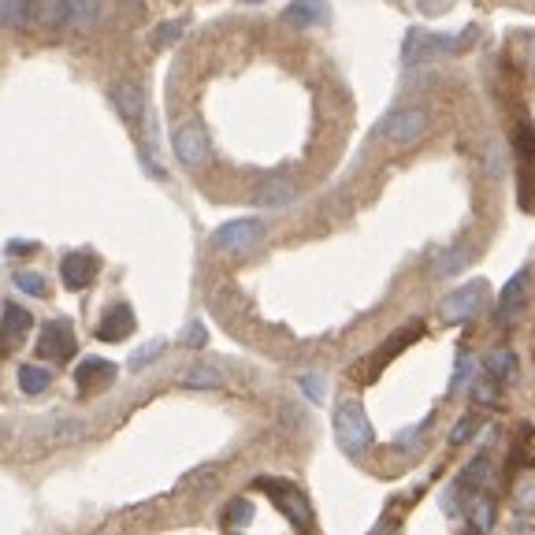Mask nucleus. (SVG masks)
<instances>
[{
  "label": "nucleus",
  "instance_id": "21",
  "mask_svg": "<svg viewBox=\"0 0 535 535\" xmlns=\"http://www.w3.org/2000/svg\"><path fill=\"white\" fill-rule=\"evenodd\" d=\"M469 264H472V249L469 246H454V249H446L443 257L435 261V275H439V279H446V275L465 272Z\"/></svg>",
  "mask_w": 535,
  "mask_h": 535
},
{
  "label": "nucleus",
  "instance_id": "26",
  "mask_svg": "<svg viewBox=\"0 0 535 535\" xmlns=\"http://www.w3.org/2000/svg\"><path fill=\"white\" fill-rule=\"evenodd\" d=\"M101 15V0H71V23L79 30H90Z\"/></svg>",
  "mask_w": 535,
  "mask_h": 535
},
{
  "label": "nucleus",
  "instance_id": "35",
  "mask_svg": "<svg viewBox=\"0 0 535 535\" xmlns=\"http://www.w3.org/2000/svg\"><path fill=\"white\" fill-rule=\"evenodd\" d=\"M175 34H179V27H175V23H168V27H160V38H157V45H168V41L175 38Z\"/></svg>",
  "mask_w": 535,
  "mask_h": 535
},
{
  "label": "nucleus",
  "instance_id": "37",
  "mask_svg": "<svg viewBox=\"0 0 535 535\" xmlns=\"http://www.w3.org/2000/svg\"><path fill=\"white\" fill-rule=\"evenodd\" d=\"M528 53H532V64H535V38L528 41Z\"/></svg>",
  "mask_w": 535,
  "mask_h": 535
},
{
  "label": "nucleus",
  "instance_id": "25",
  "mask_svg": "<svg viewBox=\"0 0 535 535\" xmlns=\"http://www.w3.org/2000/svg\"><path fill=\"white\" fill-rule=\"evenodd\" d=\"M0 23L8 30H27L30 27L27 0H0Z\"/></svg>",
  "mask_w": 535,
  "mask_h": 535
},
{
  "label": "nucleus",
  "instance_id": "5",
  "mask_svg": "<svg viewBox=\"0 0 535 535\" xmlns=\"http://www.w3.org/2000/svg\"><path fill=\"white\" fill-rule=\"evenodd\" d=\"M428 127H431L428 108L409 105V108H398V112L383 123V138H387L391 145H413L428 134Z\"/></svg>",
  "mask_w": 535,
  "mask_h": 535
},
{
  "label": "nucleus",
  "instance_id": "34",
  "mask_svg": "<svg viewBox=\"0 0 535 535\" xmlns=\"http://www.w3.org/2000/svg\"><path fill=\"white\" fill-rule=\"evenodd\" d=\"M34 249H38V242H12L8 253H12V257H27V253H34Z\"/></svg>",
  "mask_w": 535,
  "mask_h": 535
},
{
  "label": "nucleus",
  "instance_id": "13",
  "mask_svg": "<svg viewBox=\"0 0 535 535\" xmlns=\"http://www.w3.org/2000/svg\"><path fill=\"white\" fill-rule=\"evenodd\" d=\"M528 287H532V272H528V268H521V272L502 287V298H498V316H502V320H513V316L521 313L524 298H528Z\"/></svg>",
  "mask_w": 535,
  "mask_h": 535
},
{
  "label": "nucleus",
  "instance_id": "32",
  "mask_svg": "<svg viewBox=\"0 0 535 535\" xmlns=\"http://www.w3.org/2000/svg\"><path fill=\"white\" fill-rule=\"evenodd\" d=\"M480 428V417H476V413H469V417L461 420V424H457L454 428V435H450V439H454V443H465V439H469L472 431Z\"/></svg>",
  "mask_w": 535,
  "mask_h": 535
},
{
  "label": "nucleus",
  "instance_id": "20",
  "mask_svg": "<svg viewBox=\"0 0 535 535\" xmlns=\"http://www.w3.org/2000/svg\"><path fill=\"white\" fill-rule=\"evenodd\" d=\"M469 521L476 532H487V528H495V502L491 495H483V491H472L469 498Z\"/></svg>",
  "mask_w": 535,
  "mask_h": 535
},
{
  "label": "nucleus",
  "instance_id": "19",
  "mask_svg": "<svg viewBox=\"0 0 535 535\" xmlns=\"http://www.w3.org/2000/svg\"><path fill=\"white\" fill-rule=\"evenodd\" d=\"M290 201H294V186H290L287 179H268V183L257 190V205H261V209H283Z\"/></svg>",
  "mask_w": 535,
  "mask_h": 535
},
{
  "label": "nucleus",
  "instance_id": "30",
  "mask_svg": "<svg viewBox=\"0 0 535 535\" xmlns=\"http://www.w3.org/2000/svg\"><path fill=\"white\" fill-rule=\"evenodd\" d=\"M160 353H164V342H160V339H157V342H145L142 350L134 353V361H131V368H134V372H138V368H145V365H153V361H157Z\"/></svg>",
  "mask_w": 535,
  "mask_h": 535
},
{
  "label": "nucleus",
  "instance_id": "24",
  "mask_svg": "<svg viewBox=\"0 0 535 535\" xmlns=\"http://www.w3.org/2000/svg\"><path fill=\"white\" fill-rule=\"evenodd\" d=\"M487 372H491L498 383H513V379H517V357L509 350H495L487 357Z\"/></svg>",
  "mask_w": 535,
  "mask_h": 535
},
{
  "label": "nucleus",
  "instance_id": "15",
  "mask_svg": "<svg viewBox=\"0 0 535 535\" xmlns=\"http://www.w3.org/2000/svg\"><path fill=\"white\" fill-rule=\"evenodd\" d=\"M75 383L79 387H112L116 383V365L112 361H101V357H86L79 368H75Z\"/></svg>",
  "mask_w": 535,
  "mask_h": 535
},
{
  "label": "nucleus",
  "instance_id": "27",
  "mask_svg": "<svg viewBox=\"0 0 535 535\" xmlns=\"http://www.w3.org/2000/svg\"><path fill=\"white\" fill-rule=\"evenodd\" d=\"M15 287L23 290V294H34V298H45V294H49V283H45L41 272H15Z\"/></svg>",
  "mask_w": 535,
  "mask_h": 535
},
{
  "label": "nucleus",
  "instance_id": "6",
  "mask_svg": "<svg viewBox=\"0 0 535 535\" xmlns=\"http://www.w3.org/2000/svg\"><path fill=\"white\" fill-rule=\"evenodd\" d=\"M171 149H175L179 164H186V168H205L212 157L209 134L201 131L197 123H179L175 134H171Z\"/></svg>",
  "mask_w": 535,
  "mask_h": 535
},
{
  "label": "nucleus",
  "instance_id": "7",
  "mask_svg": "<svg viewBox=\"0 0 535 535\" xmlns=\"http://www.w3.org/2000/svg\"><path fill=\"white\" fill-rule=\"evenodd\" d=\"M34 353H38L41 361H67V357H75V331H71V324L67 320L41 324Z\"/></svg>",
  "mask_w": 535,
  "mask_h": 535
},
{
  "label": "nucleus",
  "instance_id": "3",
  "mask_svg": "<svg viewBox=\"0 0 535 535\" xmlns=\"http://www.w3.org/2000/svg\"><path fill=\"white\" fill-rule=\"evenodd\" d=\"M257 491H264V495L272 498L275 506H279V513L287 517L294 528H313V506H309V498H305V491H298L294 483L287 480H257Z\"/></svg>",
  "mask_w": 535,
  "mask_h": 535
},
{
  "label": "nucleus",
  "instance_id": "8",
  "mask_svg": "<svg viewBox=\"0 0 535 535\" xmlns=\"http://www.w3.org/2000/svg\"><path fill=\"white\" fill-rule=\"evenodd\" d=\"M483 305H487V287L483 283H465L443 301V320L446 324H469V320L483 313Z\"/></svg>",
  "mask_w": 535,
  "mask_h": 535
},
{
  "label": "nucleus",
  "instance_id": "17",
  "mask_svg": "<svg viewBox=\"0 0 535 535\" xmlns=\"http://www.w3.org/2000/svg\"><path fill=\"white\" fill-rule=\"evenodd\" d=\"M327 0H294L287 8V23L298 27H313V23H327Z\"/></svg>",
  "mask_w": 535,
  "mask_h": 535
},
{
  "label": "nucleus",
  "instance_id": "29",
  "mask_svg": "<svg viewBox=\"0 0 535 535\" xmlns=\"http://www.w3.org/2000/svg\"><path fill=\"white\" fill-rule=\"evenodd\" d=\"M472 387H476V391H472V398H476V402H495L498 398V379L491 376V372H483V376H476L472 379Z\"/></svg>",
  "mask_w": 535,
  "mask_h": 535
},
{
  "label": "nucleus",
  "instance_id": "33",
  "mask_svg": "<svg viewBox=\"0 0 535 535\" xmlns=\"http://www.w3.org/2000/svg\"><path fill=\"white\" fill-rule=\"evenodd\" d=\"M183 346H205V327L201 324H190L183 331Z\"/></svg>",
  "mask_w": 535,
  "mask_h": 535
},
{
  "label": "nucleus",
  "instance_id": "23",
  "mask_svg": "<svg viewBox=\"0 0 535 535\" xmlns=\"http://www.w3.org/2000/svg\"><path fill=\"white\" fill-rule=\"evenodd\" d=\"M513 509H521V513H535V465L532 469H524L513 483Z\"/></svg>",
  "mask_w": 535,
  "mask_h": 535
},
{
  "label": "nucleus",
  "instance_id": "38",
  "mask_svg": "<svg viewBox=\"0 0 535 535\" xmlns=\"http://www.w3.org/2000/svg\"><path fill=\"white\" fill-rule=\"evenodd\" d=\"M242 4H264V0H242Z\"/></svg>",
  "mask_w": 535,
  "mask_h": 535
},
{
  "label": "nucleus",
  "instance_id": "1",
  "mask_svg": "<svg viewBox=\"0 0 535 535\" xmlns=\"http://www.w3.org/2000/svg\"><path fill=\"white\" fill-rule=\"evenodd\" d=\"M335 439L346 454H365L368 446L376 443L372 420H368L365 405L357 398H346V402L335 405Z\"/></svg>",
  "mask_w": 535,
  "mask_h": 535
},
{
  "label": "nucleus",
  "instance_id": "11",
  "mask_svg": "<svg viewBox=\"0 0 535 535\" xmlns=\"http://www.w3.org/2000/svg\"><path fill=\"white\" fill-rule=\"evenodd\" d=\"M30 27L41 30H60L71 23V0H27Z\"/></svg>",
  "mask_w": 535,
  "mask_h": 535
},
{
  "label": "nucleus",
  "instance_id": "28",
  "mask_svg": "<svg viewBox=\"0 0 535 535\" xmlns=\"http://www.w3.org/2000/svg\"><path fill=\"white\" fill-rule=\"evenodd\" d=\"M253 521V506H249L246 498H235L231 502V509L223 513V528H242V524Z\"/></svg>",
  "mask_w": 535,
  "mask_h": 535
},
{
  "label": "nucleus",
  "instance_id": "4",
  "mask_svg": "<svg viewBox=\"0 0 535 535\" xmlns=\"http://www.w3.org/2000/svg\"><path fill=\"white\" fill-rule=\"evenodd\" d=\"M264 223L261 220H231L223 223V227H216V235H212V246L220 249V253H231V257H242V253H249V249H257L264 242Z\"/></svg>",
  "mask_w": 535,
  "mask_h": 535
},
{
  "label": "nucleus",
  "instance_id": "31",
  "mask_svg": "<svg viewBox=\"0 0 535 535\" xmlns=\"http://www.w3.org/2000/svg\"><path fill=\"white\" fill-rule=\"evenodd\" d=\"M301 391L309 394V402H316V405H320V402L327 398L324 379H320V376H301Z\"/></svg>",
  "mask_w": 535,
  "mask_h": 535
},
{
  "label": "nucleus",
  "instance_id": "14",
  "mask_svg": "<svg viewBox=\"0 0 535 535\" xmlns=\"http://www.w3.org/2000/svg\"><path fill=\"white\" fill-rule=\"evenodd\" d=\"M513 145H517V168H521V201H528V183H532V157H535V131L528 123L517 127L513 134Z\"/></svg>",
  "mask_w": 535,
  "mask_h": 535
},
{
  "label": "nucleus",
  "instance_id": "18",
  "mask_svg": "<svg viewBox=\"0 0 535 535\" xmlns=\"http://www.w3.org/2000/svg\"><path fill=\"white\" fill-rule=\"evenodd\" d=\"M15 379H19V391L23 394H45L53 387V372L45 365H19Z\"/></svg>",
  "mask_w": 535,
  "mask_h": 535
},
{
  "label": "nucleus",
  "instance_id": "22",
  "mask_svg": "<svg viewBox=\"0 0 535 535\" xmlns=\"http://www.w3.org/2000/svg\"><path fill=\"white\" fill-rule=\"evenodd\" d=\"M183 387H194V391H216V387H223V372L220 368H209V365H194V368H186Z\"/></svg>",
  "mask_w": 535,
  "mask_h": 535
},
{
  "label": "nucleus",
  "instance_id": "2",
  "mask_svg": "<svg viewBox=\"0 0 535 535\" xmlns=\"http://www.w3.org/2000/svg\"><path fill=\"white\" fill-rule=\"evenodd\" d=\"M476 38V27H465L457 38H446V34H431V30H409L405 38V64H424V60H435V56H450L461 53L469 41Z\"/></svg>",
  "mask_w": 535,
  "mask_h": 535
},
{
  "label": "nucleus",
  "instance_id": "36",
  "mask_svg": "<svg viewBox=\"0 0 535 535\" xmlns=\"http://www.w3.org/2000/svg\"><path fill=\"white\" fill-rule=\"evenodd\" d=\"M420 8H428V12H439L443 4H439V0H420Z\"/></svg>",
  "mask_w": 535,
  "mask_h": 535
},
{
  "label": "nucleus",
  "instance_id": "9",
  "mask_svg": "<svg viewBox=\"0 0 535 535\" xmlns=\"http://www.w3.org/2000/svg\"><path fill=\"white\" fill-rule=\"evenodd\" d=\"M134 327H138V320H134L131 305H127V301H116V305H108L105 313H101V320H97V339L123 342L127 335H134Z\"/></svg>",
  "mask_w": 535,
  "mask_h": 535
},
{
  "label": "nucleus",
  "instance_id": "12",
  "mask_svg": "<svg viewBox=\"0 0 535 535\" xmlns=\"http://www.w3.org/2000/svg\"><path fill=\"white\" fill-rule=\"evenodd\" d=\"M30 327H34V316L23 305H4V316H0V350H12L19 339H27Z\"/></svg>",
  "mask_w": 535,
  "mask_h": 535
},
{
  "label": "nucleus",
  "instance_id": "10",
  "mask_svg": "<svg viewBox=\"0 0 535 535\" xmlns=\"http://www.w3.org/2000/svg\"><path fill=\"white\" fill-rule=\"evenodd\" d=\"M60 279L67 290H90L97 279V257L93 253H67L60 261Z\"/></svg>",
  "mask_w": 535,
  "mask_h": 535
},
{
  "label": "nucleus",
  "instance_id": "16",
  "mask_svg": "<svg viewBox=\"0 0 535 535\" xmlns=\"http://www.w3.org/2000/svg\"><path fill=\"white\" fill-rule=\"evenodd\" d=\"M112 101H116L119 116L131 119V123H142L145 119V93L142 86H134V82H119L116 93H112Z\"/></svg>",
  "mask_w": 535,
  "mask_h": 535
}]
</instances>
